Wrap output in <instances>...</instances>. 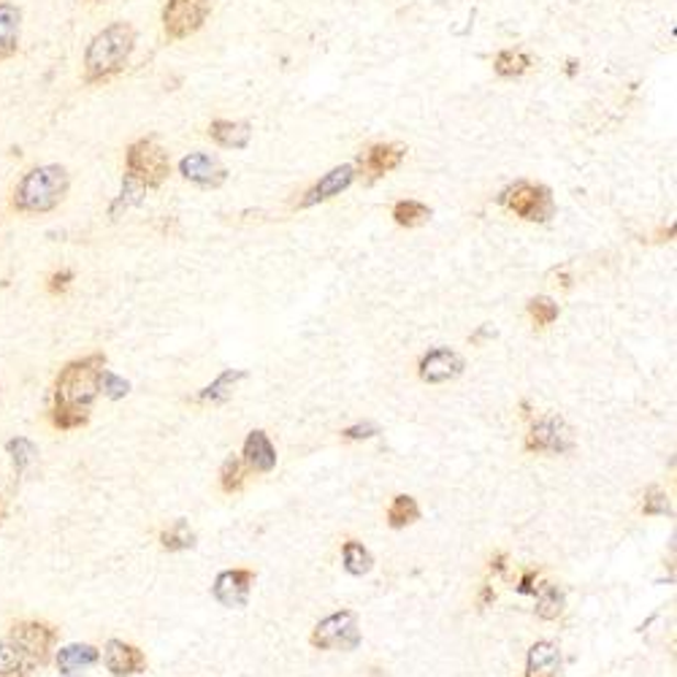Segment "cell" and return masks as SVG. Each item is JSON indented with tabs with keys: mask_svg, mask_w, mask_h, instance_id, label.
<instances>
[{
	"mask_svg": "<svg viewBox=\"0 0 677 677\" xmlns=\"http://www.w3.org/2000/svg\"><path fill=\"white\" fill-rule=\"evenodd\" d=\"M101 662L112 677H136L147 669V656L125 640H106Z\"/></svg>",
	"mask_w": 677,
	"mask_h": 677,
	"instance_id": "cell-10",
	"label": "cell"
},
{
	"mask_svg": "<svg viewBox=\"0 0 677 677\" xmlns=\"http://www.w3.org/2000/svg\"><path fill=\"white\" fill-rule=\"evenodd\" d=\"M534 596H537V616L545 618V621H553V618H558L561 612H564L566 596L558 586H553V583L542 586L540 594Z\"/></svg>",
	"mask_w": 677,
	"mask_h": 677,
	"instance_id": "cell-27",
	"label": "cell"
},
{
	"mask_svg": "<svg viewBox=\"0 0 677 677\" xmlns=\"http://www.w3.org/2000/svg\"><path fill=\"white\" fill-rule=\"evenodd\" d=\"M464 369H466V363L459 352L450 350V347H439V350H431L428 356H424L418 372H420V380L428 382V385H442V382L461 377Z\"/></svg>",
	"mask_w": 677,
	"mask_h": 677,
	"instance_id": "cell-11",
	"label": "cell"
},
{
	"mask_svg": "<svg viewBox=\"0 0 677 677\" xmlns=\"http://www.w3.org/2000/svg\"><path fill=\"white\" fill-rule=\"evenodd\" d=\"M245 479H247L245 461L230 455V459L223 464V469H219V488H223L225 494H239V490L245 488Z\"/></svg>",
	"mask_w": 677,
	"mask_h": 677,
	"instance_id": "cell-29",
	"label": "cell"
},
{
	"mask_svg": "<svg viewBox=\"0 0 677 677\" xmlns=\"http://www.w3.org/2000/svg\"><path fill=\"white\" fill-rule=\"evenodd\" d=\"M529 68H531V57L520 49L499 52V55H496V60H494V71L505 79L523 77Z\"/></svg>",
	"mask_w": 677,
	"mask_h": 677,
	"instance_id": "cell-26",
	"label": "cell"
},
{
	"mask_svg": "<svg viewBox=\"0 0 677 677\" xmlns=\"http://www.w3.org/2000/svg\"><path fill=\"white\" fill-rule=\"evenodd\" d=\"M561 669V651L553 642L540 640L531 645L529 658H526V677H558Z\"/></svg>",
	"mask_w": 677,
	"mask_h": 677,
	"instance_id": "cell-19",
	"label": "cell"
},
{
	"mask_svg": "<svg viewBox=\"0 0 677 677\" xmlns=\"http://www.w3.org/2000/svg\"><path fill=\"white\" fill-rule=\"evenodd\" d=\"M575 448V437H572L569 426L561 418H542L531 426L529 437H526V450L529 453H555L564 455Z\"/></svg>",
	"mask_w": 677,
	"mask_h": 677,
	"instance_id": "cell-9",
	"label": "cell"
},
{
	"mask_svg": "<svg viewBox=\"0 0 677 677\" xmlns=\"http://www.w3.org/2000/svg\"><path fill=\"white\" fill-rule=\"evenodd\" d=\"M60 629L44 618L11 621L0 636V677H36L55 658Z\"/></svg>",
	"mask_w": 677,
	"mask_h": 677,
	"instance_id": "cell-2",
	"label": "cell"
},
{
	"mask_svg": "<svg viewBox=\"0 0 677 677\" xmlns=\"http://www.w3.org/2000/svg\"><path fill=\"white\" fill-rule=\"evenodd\" d=\"M98 662H101V651L90 645V642H71V645L57 647L55 658H52V664H55V669L63 677H79L90 673Z\"/></svg>",
	"mask_w": 677,
	"mask_h": 677,
	"instance_id": "cell-13",
	"label": "cell"
},
{
	"mask_svg": "<svg viewBox=\"0 0 677 677\" xmlns=\"http://www.w3.org/2000/svg\"><path fill=\"white\" fill-rule=\"evenodd\" d=\"M106 352H87L82 358L63 363L52 382L49 424L55 431H77L92 418L98 396H101V377L106 372Z\"/></svg>",
	"mask_w": 677,
	"mask_h": 677,
	"instance_id": "cell-1",
	"label": "cell"
},
{
	"mask_svg": "<svg viewBox=\"0 0 677 677\" xmlns=\"http://www.w3.org/2000/svg\"><path fill=\"white\" fill-rule=\"evenodd\" d=\"M127 393H131V382L106 369L101 377V396H106L109 402H120V398H125Z\"/></svg>",
	"mask_w": 677,
	"mask_h": 677,
	"instance_id": "cell-31",
	"label": "cell"
},
{
	"mask_svg": "<svg viewBox=\"0 0 677 677\" xmlns=\"http://www.w3.org/2000/svg\"><path fill=\"white\" fill-rule=\"evenodd\" d=\"M499 204L529 223H548L555 214L553 193L545 184L534 182H515L499 195Z\"/></svg>",
	"mask_w": 677,
	"mask_h": 677,
	"instance_id": "cell-6",
	"label": "cell"
},
{
	"mask_svg": "<svg viewBox=\"0 0 677 677\" xmlns=\"http://www.w3.org/2000/svg\"><path fill=\"white\" fill-rule=\"evenodd\" d=\"M171 158L155 138H136L125 149V179L142 190H158L169 179Z\"/></svg>",
	"mask_w": 677,
	"mask_h": 677,
	"instance_id": "cell-5",
	"label": "cell"
},
{
	"mask_svg": "<svg viewBox=\"0 0 677 677\" xmlns=\"http://www.w3.org/2000/svg\"><path fill=\"white\" fill-rule=\"evenodd\" d=\"M160 545L169 553H182L190 551L195 545V531L190 529L188 520H173L169 529L160 534Z\"/></svg>",
	"mask_w": 677,
	"mask_h": 677,
	"instance_id": "cell-24",
	"label": "cell"
},
{
	"mask_svg": "<svg viewBox=\"0 0 677 677\" xmlns=\"http://www.w3.org/2000/svg\"><path fill=\"white\" fill-rule=\"evenodd\" d=\"M210 136L225 149H245L252 138V125L236 123V120H214L210 125Z\"/></svg>",
	"mask_w": 677,
	"mask_h": 677,
	"instance_id": "cell-20",
	"label": "cell"
},
{
	"mask_svg": "<svg viewBox=\"0 0 677 677\" xmlns=\"http://www.w3.org/2000/svg\"><path fill=\"white\" fill-rule=\"evenodd\" d=\"M312 645L320 651H356L361 645V623L352 610H339L323 618L312 632Z\"/></svg>",
	"mask_w": 677,
	"mask_h": 677,
	"instance_id": "cell-7",
	"label": "cell"
},
{
	"mask_svg": "<svg viewBox=\"0 0 677 677\" xmlns=\"http://www.w3.org/2000/svg\"><path fill=\"white\" fill-rule=\"evenodd\" d=\"M210 14H212V0H169L163 9L166 36L173 38V42L193 36L195 31L204 27Z\"/></svg>",
	"mask_w": 677,
	"mask_h": 677,
	"instance_id": "cell-8",
	"label": "cell"
},
{
	"mask_svg": "<svg viewBox=\"0 0 677 677\" xmlns=\"http://www.w3.org/2000/svg\"><path fill=\"white\" fill-rule=\"evenodd\" d=\"M352 182H356V169H352V166H337V169L328 171L315 188L306 190L304 199L298 201V206L301 210H309V206L323 204V201L337 199V195L345 193Z\"/></svg>",
	"mask_w": 677,
	"mask_h": 677,
	"instance_id": "cell-15",
	"label": "cell"
},
{
	"mask_svg": "<svg viewBox=\"0 0 677 677\" xmlns=\"http://www.w3.org/2000/svg\"><path fill=\"white\" fill-rule=\"evenodd\" d=\"M341 558H345V569L350 572L352 577L369 575V572H372V566H374L372 553H369L366 548H363L361 542H356V540L345 542V548H341Z\"/></svg>",
	"mask_w": 677,
	"mask_h": 677,
	"instance_id": "cell-25",
	"label": "cell"
},
{
	"mask_svg": "<svg viewBox=\"0 0 677 677\" xmlns=\"http://www.w3.org/2000/svg\"><path fill=\"white\" fill-rule=\"evenodd\" d=\"M5 518H9V501H5V496L0 494V529H3Z\"/></svg>",
	"mask_w": 677,
	"mask_h": 677,
	"instance_id": "cell-36",
	"label": "cell"
},
{
	"mask_svg": "<svg viewBox=\"0 0 677 677\" xmlns=\"http://www.w3.org/2000/svg\"><path fill=\"white\" fill-rule=\"evenodd\" d=\"M505 561H507V555L501 553V555H496L494 561H490V569H496V572H505Z\"/></svg>",
	"mask_w": 677,
	"mask_h": 677,
	"instance_id": "cell-37",
	"label": "cell"
},
{
	"mask_svg": "<svg viewBox=\"0 0 677 677\" xmlns=\"http://www.w3.org/2000/svg\"><path fill=\"white\" fill-rule=\"evenodd\" d=\"M179 171H182V177L188 179V182L201 184V188H219V184L228 179V171L223 169V163L206 153H190L188 158H182V163H179Z\"/></svg>",
	"mask_w": 677,
	"mask_h": 677,
	"instance_id": "cell-14",
	"label": "cell"
},
{
	"mask_svg": "<svg viewBox=\"0 0 677 677\" xmlns=\"http://www.w3.org/2000/svg\"><path fill=\"white\" fill-rule=\"evenodd\" d=\"M71 282H74V271L60 269L55 271V274H49V280H46V291H49V296H63V293L71 287Z\"/></svg>",
	"mask_w": 677,
	"mask_h": 677,
	"instance_id": "cell-33",
	"label": "cell"
},
{
	"mask_svg": "<svg viewBox=\"0 0 677 677\" xmlns=\"http://www.w3.org/2000/svg\"><path fill=\"white\" fill-rule=\"evenodd\" d=\"M529 315H531V320L537 323V326L548 328V326H553L555 320H558L561 309L553 298L537 296V298L529 301Z\"/></svg>",
	"mask_w": 677,
	"mask_h": 677,
	"instance_id": "cell-30",
	"label": "cell"
},
{
	"mask_svg": "<svg viewBox=\"0 0 677 677\" xmlns=\"http://www.w3.org/2000/svg\"><path fill=\"white\" fill-rule=\"evenodd\" d=\"M71 190V173L60 163L33 166L20 177V182L11 190V210L25 217H38L60 210L63 201Z\"/></svg>",
	"mask_w": 677,
	"mask_h": 677,
	"instance_id": "cell-3",
	"label": "cell"
},
{
	"mask_svg": "<svg viewBox=\"0 0 677 677\" xmlns=\"http://www.w3.org/2000/svg\"><path fill=\"white\" fill-rule=\"evenodd\" d=\"M245 466L252 469L258 474H269L277 466V450L271 444L269 433L266 431H250V437L245 439Z\"/></svg>",
	"mask_w": 677,
	"mask_h": 677,
	"instance_id": "cell-18",
	"label": "cell"
},
{
	"mask_svg": "<svg viewBox=\"0 0 677 677\" xmlns=\"http://www.w3.org/2000/svg\"><path fill=\"white\" fill-rule=\"evenodd\" d=\"M247 380V372H241V369H225L223 374H219L217 380L212 382V385H206L204 391L195 396V402L199 404H225L230 396H234V387L236 382Z\"/></svg>",
	"mask_w": 677,
	"mask_h": 677,
	"instance_id": "cell-21",
	"label": "cell"
},
{
	"mask_svg": "<svg viewBox=\"0 0 677 677\" xmlns=\"http://www.w3.org/2000/svg\"><path fill=\"white\" fill-rule=\"evenodd\" d=\"M5 455L11 459L16 477H22V474L38 461V444L27 437H11L9 442H5Z\"/></svg>",
	"mask_w": 677,
	"mask_h": 677,
	"instance_id": "cell-22",
	"label": "cell"
},
{
	"mask_svg": "<svg viewBox=\"0 0 677 677\" xmlns=\"http://www.w3.org/2000/svg\"><path fill=\"white\" fill-rule=\"evenodd\" d=\"M428 217H431V210L415 199L398 201V204L393 206V219H396V225H402V228H418Z\"/></svg>",
	"mask_w": 677,
	"mask_h": 677,
	"instance_id": "cell-28",
	"label": "cell"
},
{
	"mask_svg": "<svg viewBox=\"0 0 677 677\" xmlns=\"http://www.w3.org/2000/svg\"><path fill=\"white\" fill-rule=\"evenodd\" d=\"M136 49V27L127 22H112L95 33L84 49V82L103 84L117 77Z\"/></svg>",
	"mask_w": 677,
	"mask_h": 677,
	"instance_id": "cell-4",
	"label": "cell"
},
{
	"mask_svg": "<svg viewBox=\"0 0 677 677\" xmlns=\"http://www.w3.org/2000/svg\"><path fill=\"white\" fill-rule=\"evenodd\" d=\"M534 580H537V575H534V572H526V575H523V583H520V588H518V591H520V594H537Z\"/></svg>",
	"mask_w": 677,
	"mask_h": 677,
	"instance_id": "cell-35",
	"label": "cell"
},
{
	"mask_svg": "<svg viewBox=\"0 0 677 677\" xmlns=\"http://www.w3.org/2000/svg\"><path fill=\"white\" fill-rule=\"evenodd\" d=\"M22 9L11 0H0V63L11 60L20 52Z\"/></svg>",
	"mask_w": 677,
	"mask_h": 677,
	"instance_id": "cell-17",
	"label": "cell"
},
{
	"mask_svg": "<svg viewBox=\"0 0 677 677\" xmlns=\"http://www.w3.org/2000/svg\"><path fill=\"white\" fill-rule=\"evenodd\" d=\"M642 512L645 515H667L673 518V505H669V496L662 488L645 490V499H642Z\"/></svg>",
	"mask_w": 677,
	"mask_h": 677,
	"instance_id": "cell-32",
	"label": "cell"
},
{
	"mask_svg": "<svg viewBox=\"0 0 677 677\" xmlns=\"http://www.w3.org/2000/svg\"><path fill=\"white\" fill-rule=\"evenodd\" d=\"M404 155H407V149L398 147V144H372L366 153H361L358 163H361L363 177H366L369 182H374V179L396 171L398 166H402Z\"/></svg>",
	"mask_w": 677,
	"mask_h": 677,
	"instance_id": "cell-16",
	"label": "cell"
},
{
	"mask_svg": "<svg viewBox=\"0 0 677 677\" xmlns=\"http://www.w3.org/2000/svg\"><path fill=\"white\" fill-rule=\"evenodd\" d=\"M377 433H380L377 424H356L341 431V439H347V442H363V439H374Z\"/></svg>",
	"mask_w": 677,
	"mask_h": 677,
	"instance_id": "cell-34",
	"label": "cell"
},
{
	"mask_svg": "<svg viewBox=\"0 0 677 677\" xmlns=\"http://www.w3.org/2000/svg\"><path fill=\"white\" fill-rule=\"evenodd\" d=\"M418 518V501L407 494H398L396 499L391 501V507H387V526H391V529H407V526H413Z\"/></svg>",
	"mask_w": 677,
	"mask_h": 677,
	"instance_id": "cell-23",
	"label": "cell"
},
{
	"mask_svg": "<svg viewBox=\"0 0 677 677\" xmlns=\"http://www.w3.org/2000/svg\"><path fill=\"white\" fill-rule=\"evenodd\" d=\"M252 583H255V572L250 569H228V572H219L217 580H214V599L219 601L223 607H245L247 599H250L252 591Z\"/></svg>",
	"mask_w": 677,
	"mask_h": 677,
	"instance_id": "cell-12",
	"label": "cell"
},
{
	"mask_svg": "<svg viewBox=\"0 0 677 677\" xmlns=\"http://www.w3.org/2000/svg\"><path fill=\"white\" fill-rule=\"evenodd\" d=\"M490 599H496V594H494V588H485L483 591V596H479V601H483V605H488Z\"/></svg>",
	"mask_w": 677,
	"mask_h": 677,
	"instance_id": "cell-38",
	"label": "cell"
}]
</instances>
